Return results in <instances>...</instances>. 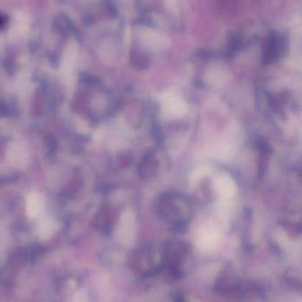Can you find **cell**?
Returning <instances> with one entry per match:
<instances>
[{
	"instance_id": "cell-1",
	"label": "cell",
	"mask_w": 302,
	"mask_h": 302,
	"mask_svg": "<svg viewBox=\"0 0 302 302\" xmlns=\"http://www.w3.org/2000/svg\"><path fill=\"white\" fill-rule=\"evenodd\" d=\"M8 159L16 167H23L28 161V152L21 142H14L8 149Z\"/></svg>"
},
{
	"instance_id": "cell-2",
	"label": "cell",
	"mask_w": 302,
	"mask_h": 302,
	"mask_svg": "<svg viewBox=\"0 0 302 302\" xmlns=\"http://www.w3.org/2000/svg\"><path fill=\"white\" fill-rule=\"evenodd\" d=\"M27 216L31 219L40 217L45 209V199L38 192H31L26 201Z\"/></svg>"
},
{
	"instance_id": "cell-3",
	"label": "cell",
	"mask_w": 302,
	"mask_h": 302,
	"mask_svg": "<svg viewBox=\"0 0 302 302\" xmlns=\"http://www.w3.org/2000/svg\"><path fill=\"white\" fill-rule=\"evenodd\" d=\"M57 230V223L52 217H42L38 221V237L41 239H48L52 237L55 230Z\"/></svg>"
},
{
	"instance_id": "cell-4",
	"label": "cell",
	"mask_w": 302,
	"mask_h": 302,
	"mask_svg": "<svg viewBox=\"0 0 302 302\" xmlns=\"http://www.w3.org/2000/svg\"><path fill=\"white\" fill-rule=\"evenodd\" d=\"M164 107L167 112L172 114H180L185 109L182 101L173 96L168 97L164 100Z\"/></svg>"
},
{
	"instance_id": "cell-5",
	"label": "cell",
	"mask_w": 302,
	"mask_h": 302,
	"mask_svg": "<svg viewBox=\"0 0 302 302\" xmlns=\"http://www.w3.org/2000/svg\"><path fill=\"white\" fill-rule=\"evenodd\" d=\"M202 239L203 247H211L216 244L217 241V234L214 232L212 230H207L204 231L202 236L200 237Z\"/></svg>"
},
{
	"instance_id": "cell-6",
	"label": "cell",
	"mask_w": 302,
	"mask_h": 302,
	"mask_svg": "<svg viewBox=\"0 0 302 302\" xmlns=\"http://www.w3.org/2000/svg\"><path fill=\"white\" fill-rule=\"evenodd\" d=\"M86 299H87V298H86L85 292H83L82 291H80V292L76 293V297H75L74 300H75V301H85Z\"/></svg>"
}]
</instances>
